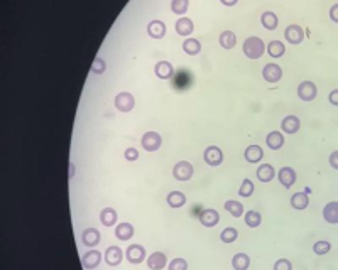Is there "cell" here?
Segmentation results:
<instances>
[{
  "mask_svg": "<svg viewBox=\"0 0 338 270\" xmlns=\"http://www.w3.org/2000/svg\"><path fill=\"white\" fill-rule=\"evenodd\" d=\"M124 157H126L127 160H130V162H134V160H137V159H139V152H137V149H134V147H128V149H126V154H124Z\"/></svg>",
  "mask_w": 338,
  "mask_h": 270,
  "instance_id": "obj_42",
  "label": "cell"
},
{
  "mask_svg": "<svg viewBox=\"0 0 338 270\" xmlns=\"http://www.w3.org/2000/svg\"><path fill=\"white\" fill-rule=\"evenodd\" d=\"M330 103L338 107V90H333L332 93H330Z\"/></svg>",
  "mask_w": 338,
  "mask_h": 270,
  "instance_id": "obj_45",
  "label": "cell"
},
{
  "mask_svg": "<svg viewBox=\"0 0 338 270\" xmlns=\"http://www.w3.org/2000/svg\"><path fill=\"white\" fill-rule=\"evenodd\" d=\"M286 41H289L291 44H301L304 39V31L299 27V25H289L284 32Z\"/></svg>",
  "mask_w": 338,
  "mask_h": 270,
  "instance_id": "obj_10",
  "label": "cell"
},
{
  "mask_svg": "<svg viewBox=\"0 0 338 270\" xmlns=\"http://www.w3.org/2000/svg\"><path fill=\"white\" fill-rule=\"evenodd\" d=\"M238 194L244 196V198H249V196L254 194V182L251 179H244V182H242L240 186V191H238Z\"/></svg>",
  "mask_w": 338,
  "mask_h": 270,
  "instance_id": "obj_37",
  "label": "cell"
},
{
  "mask_svg": "<svg viewBox=\"0 0 338 270\" xmlns=\"http://www.w3.org/2000/svg\"><path fill=\"white\" fill-rule=\"evenodd\" d=\"M260 221H262V218H260V213H257V211L251 210L245 213V225L251 226V228H257L260 225Z\"/></svg>",
  "mask_w": 338,
  "mask_h": 270,
  "instance_id": "obj_34",
  "label": "cell"
},
{
  "mask_svg": "<svg viewBox=\"0 0 338 270\" xmlns=\"http://www.w3.org/2000/svg\"><path fill=\"white\" fill-rule=\"evenodd\" d=\"M141 144L148 152H154V151H157V149L161 147V144H163V138H161V135L157 132H148V134L142 135Z\"/></svg>",
  "mask_w": 338,
  "mask_h": 270,
  "instance_id": "obj_4",
  "label": "cell"
},
{
  "mask_svg": "<svg viewBox=\"0 0 338 270\" xmlns=\"http://www.w3.org/2000/svg\"><path fill=\"white\" fill-rule=\"evenodd\" d=\"M225 210L229 211L233 218H238V216H242V214H244V206H242V203L233 201V199H232V201L225 203Z\"/></svg>",
  "mask_w": 338,
  "mask_h": 270,
  "instance_id": "obj_33",
  "label": "cell"
},
{
  "mask_svg": "<svg viewBox=\"0 0 338 270\" xmlns=\"http://www.w3.org/2000/svg\"><path fill=\"white\" fill-rule=\"evenodd\" d=\"M328 162H330V166H332L333 169L338 171V151H335V152H332V154H330Z\"/></svg>",
  "mask_w": 338,
  "mask_h": 270,
  "instance_id": "obj_43",
  "label": "cell"
},
{
  "mask_svg": "<svg viewBox=\"0 0 338 270\" xmlns=\"http://www.w3.org/2000/svg\"><path fill=\"white\" fill-rule=\"evenodd\" d=\"M301 127V120L296 115H288L284 116V120L281 122V129L284 130V134H296Z\"/></svg>",
  "mask_w": 338,
  "mask_h": 270,
  "instance_id": "obj_14",
  "label": "cell"
},
{
  "mask_svg": "<svg viewBox=\"0 0 338 270\" xmlns=\"http://www.w3.org/2000/svg\"><path fill=\"white\" fill-rule=\"evenodd\" d=\"M220 2H222L223 5H227V7H232V5H235V3L238 2V0H220Z\"/></svg>",
  "mask_w": 338,
  "mask_h": 270,
  "instance_id": "obj_46",
  "label": "cell"
},
{
  "mask_svg": "<svg viewBox=\"0 0 338 270\" xmlns=\"http://www.w3.org/2000/svg\"><path fill=\"white\" fill-rule=\"evenodd\" d=\"M323 218H325L326 223H332V225L338 223V203L337 201L326 204L325 210H323Z\"/></svg>",
  "mask_w": 338,
  "mask_h": 270,
  "instance_id": "obj_18",
  "label": "cell"
},
{
  "mask_svg": "<svg viewBox=\"0 0 338 270\" xmlns=\"http://www.w3.org/2000/svg\"><path fill=\"white\" fill-rule=\"evenodd\" d=\"M205 162L208 164V166H220V164L223 162V152L220 151L216 145H210V147L205 151Z\"/></svg>",
  "mask_w": 338,
  "mask_h": 270,
  "instance_id": "obj_7",
  "label": "cell"
},
{
  "mask_svg": "<svg viewBox=\"0 0 338 270\" xmlns=\"http://www.w3.org/2000/svg\"><path fill=\"white\" fill-rule=\"evenodd\" d=\"M122 257H124V253H122V250H120L119 247L112 245V247L106 248V251H105V262L110 265V267H115V265H119L120 262H122Z\"/></svg>",
  "mask_w": 338,
  "mask_h": 270,
  "instance_id": "obj_11",
  "label": "cell"
},
{
  "mask_svg": "<svg viewBox=\"0 0 338 270\" xmlns=\"http://www.w3.org/2000/svg\"><path fill=\"white\" fill-rule=\"evenodd\" d=\"M330 250H332V243H328V242H317L313 245V251L317 255H325V253H328Z\"/></svg>",
  "mask_w": 338,
  "mask_h": 270,
  "instance_id": "obj_39",
  "label": "cell"
},
{
  "mask_svg": "<svg viewBox=\"0 0 338 270\" xmlns=\"http://www.w3.org/2000/svg\"><path fill=\"white\" fill-rule=\"evenodd\" d=\"M249 265H251V258L245 253H237L232 258V267L235 270H247Z\"/></svg>",
  "mask_w": 338,
  "mask_h": 270,
  "instance_id": "obj_29",
  "label": "cell"
},
{
  "mask_svg": "<svg viewBox=\"0 0 338 270\" xmlns=\"http://www.w3.org/2000/svg\"><path fill=\"white\" fill-rule=\"evenodd\" d=\"M266 142H267V145H269V149L277 151V149H281L282 145H284V135H282L281 132H271L269 135H267Z\"/></svg>",
  "mask_w": 338,
  "mask_h": 270,
  "instance_id": "obj_25",
  "label": "cell"
},
{
  "mask_svg": "<svg viewBox=\"0 0 338 270\" xmlns=\"http://www.w3.org/2000/svg\"><path fill=\"white\" fill-rule=\"evenodd\" d=\"M134 105H135L134 96H132L130 93H127V91H122V93H119L115 96V107H117V110L127 113V112H130L132 108H134Z\"/></svg>",
  "mask_w": 338,
  "mask_h": 270,
  "instance_id": "obj_5",
  "label": "cell"
},
{
  "mask_svg": "<svg viewBox=\"0 0 338 270\" xmlns=\"http://www.w3.org/2000/svg\"><path fill=\"white\" fill-rule=\"evenodd\" d=\"M317 93H318L317 85L311 81H303L297 86V96L303 101H313L317 98Z\"/></svg>",
  "mask_w": 338,
  "mask_h": 270,
  "instance_id": "obj_3",
  "label": "cell"
},
{
  "mask_svg": "<svg viewBox=\"0 0 338 270\" xmlns=\"http://www.w3.org/2000/svg\"><path fill=\"white\" fill-rule=\"evenodd\" d=\"M188 7H190L188 0H172V2H171V10L174 14H178V16H183V14H186Z\"/></svg>",
  "mask_w": 338,
  "mask_h": 270,
  "instance_id": "obj_35",
  "label": "cell"
},
{
  "mask_svg": "<svg viewBox=\"0 0 338 270\" xmlns=\"http://www.w3.org/2000/svg\"><path fill=\"white\" fill-rule=\"evenodd\" d=\"M200 221L203 226L207 228H213V226L218 225L220 221V214L216 210H203V213L200 214Z\"/></svg>",
  "mask_w": 338,
  "mask_h": 270,
  "instance_id": "obj_12",
  "label": "cell"
},
{
  "mask_svg": "<svg viewBox=\"0 0 338 270\" xmlns=\"http://www.w3.org/2000/svg\"><path fill=\"white\" fill-rule=\"evenodd\" d=\"M148 32L150 38H154V39L164 38V34H166V24H164L163 20H150L148 25Z\"/></svg>",
  "mask_w": 338,
  "mask_h": 270,
  "instance_id": "obj_17",
  "label": "cell"
},
{
  "mask_svg": "<svg viewBox=\"0 0 338 270\" xmlns=\"http://www.w3.org/2000/svg\"><path fill=\"white\" fill-rule=\"evenodd\" d=\"M164 265H166V255L163 251H154V253L149 255L148 267L150 270H163Z\"/></svg>",
  "mask_w": 338,
  "mask_h": 270,
  "instance_id": "obj_16",
  "label": "cell"
},
{
  "mask_svg": "<svg viewBox=\"0 0 338 270\" xmlns=\"http://www.w3.org/2000/svg\"><path fill=\"white\" fill-rule=\"evenodd\" d=\"M126 258L130 264H135L139 265L141 262H144L146 258V250L142 245H130L126 250Z\"/></svg>",
  "mask_w": 338,
  "mask_h": 270,
  "instance_id": "obj_6",
  "label": "cell"
},
{
  "mask_svg": "<svg viewBox=\"0 0 338 270\" xmlns=\"http://www.w3.org/2000/svg\"><path fill=\"white\" fill-rule=\"evenodd\" d=\"M277 16H275L274 12H264L262 16H260V24L264 25L266 29H269V31H274L275 27H277Z\"/></svg>",
  "mask_w": 338,
  "mask_h": 270,
  "instance_id": "obj_30",
  "label": "cell"
},
{
  "mask_svg": "<svg viewBox=\"0 0 338 270\" xmlns=\"http://www.w3.org/2000/svg\"><path fill=\"white\" fill-rule=\"evenodd\" d=\"M237 236H238V231L235 228H225L223 230L222 233H220V240H222L223 243H233L235 240H237Z\"/></svg>",
  "mask_w": 338,
  "mask_h": 270,
  "instance_id": "obj_36",
  "label": "cell"
},
{
  "mask_svg": "<svg viewBox=\"0 0 338 270\" xmlns=\"http://www.w3.org/2000/svg\"><path fill=\"white\" fill-rule=\"evenodd\" d=\"M172 73H174V68H172L171 63H168V61H159V63L156 64V75H157V78L169 79L172 76Z\"/></svg>",
  "mask_w": 338,
  "mask_h": 270,
  "instance_id": "obj_22",
  "label": "cell"
},
{
  "mask_svg": "<svg viewBox=\"0 0 338 270\" xmlns=\"http://www.w3.org/2000/svg\"><path fill=\"white\" fill-rule=\"evenodd\" d=\"M186 203V196L181 191H172L168 194V204L171 208H181Z\"/></svg>",
  "mask_w": 338,
  "mask_h": 270,
  "instance_id": "obj_31",
  "label": "cell"
},
{
  "mask_svg": "<svg viewBox=\"0 0 338 270\" xmlns=\"http://www.w3.org/2000/svg\"><path fill=\"white\" fill-rule=\"evenodd\" d=\"M100 220L104 226H113L117 223V211L113 208H105L100 213Z\"/></svg>",
  "mask_w": 338,
  "mask_h": 270,
  "instance_id": "obj_27",
  "label": "cell"
},
{
  "mask_svg": "<svg viewBox=\"0 0 338 270\" xmlns=\"http://www.w3.org/2000/svg\"><path fill=\"white\" fill-rule=\"evenodd\" d=\"M100 260H102L100 251H98V250H90V251H86V253L83 255L82 264H83L84 269L93 270L95 267H98V265H100Z\"/></svg>",
  "mask_w": 338,
  "mask_h": 270,
  "instance_id": "obj_9",
  "label": "cell"
},
{
  "mask_svg": "<svg viewBox=\"0 0 338 270\" xmlns=\"http://www.w3.org/2000/svg\"><path fill=\"white\" fill-rule=\"evenodd\" d=\"M183 51H185L186 54H190V56H196V54H200L201 51V44L198 39H186L185 42H183Z\"/></svg>",
  "mask_w": 338,
  "mask_h": 270,
  "instance_id": "obj_28",
  "label": "cell"
},
{
  "mask_svg": "<svg viewBox=\"0 0 338 270\" xmlns=\"http://www.w3.org/2000/svg\"><path fill=\"white\" fill-rule=\"evenodd\" d=\"M100 238H102V235H100V231H98L97 228H86L83 231V235H82V240H83V243L86 247L98 245V243H100Z\"/></svg>",
  "mask_w": 338,
  "mask_h": 270,
  "instance_id": "obj_15",
  "label": "cell"
},
{
  "mask_svg": "<svg viewBox=\"0 0 338 270\" xmlns=\"http://www.w3.org/2000/svg\"><path fill=\"white\" fill-rule=\"evenodd\" d=\"M176 32H178L179 36H190L191 32H193V20L188 19V17H181V19L176 20V25H174Z\"/></svg>",
  "mask_w": 338,
  "mask_h": 270,
  "instance_id": "obj_19",
  "label": "cell"
},
{
  "mask_svg": "<svg viewBox=\"0 0 338 270\" xmlns=\"http://www.w3.org/2000/svg\"><path fill=\"white\" fill-rule=\"evenodd\" d=\"M115 236L119 240H122V242H127V240H130L132 236H134V226H132L130 223H120V225H117Z\"/></svg>",
  "mask_w": 338,
  "mask_h": 270,
  "instance_id": "obj_21",
  "label": "cell"
},
{
  "mask_svg": "<svg viewBox=\"0 0 338 270\" xmlns=\"http://www.w3.org/2000/svg\"><path fill=\"white\" fill-rule=\"evenodd\" d=\"M105 68H106L105 61L102 59V58H95L93 64H91V73H93V75H104Z\"/></svg>",
  "mask_w": 338,
  "mask_h": 270,
  "instance_id": "obj_38",
  "label": "cell"
},
{
  "mask_svg": "<svg viewBox=\"0 0 338 270\" xmlns=\"http://www.w3.org/2000/svg\"><path fill=\"white\" fill-rule=\"evenodd\" d=\"M218 42L223 49H232V47H235V44H237V36H235L232 31H223L218 38Z\"/></svg>",
  "mask_w": 338,
  "mask_h": 270,
  "instance_id": "obj_23",
  "label": "cell"
},
{
  "mask_svg": "<svg viewBox=\"0 0 338 270\" xmlns=\"http://www.w3.org/2000/svg\"><path fill=\"white\" fill-rule=\"evenodd\" d=\"M172 176L178 181H190L193 177V166L186 160H181L172 167Z\"/></svg>",
  "mask_w": 338,
  "mask_h": 270,
  "instance_id": "obj_2",
  "label": "cell"
},
{
  "mask_svg": "<svg viewBox=\"0 0 338 270\" xmlns=\"http://www.w3.org/2000/svg\"><path fill=\"white\" fill-rule=\"evenodd\" d=\"M267 53L273 58H281L286 53V47L281 41H271L269 46H267Z\"/></svg>",
  "mask_w": 338,
  "mask_h": 270,
  "instance_id": "obj_32",
  "label": "cell"
},
{
  "mask_svg": "<svg viewBox=\"0 0 338 270\" xmlns=\"http://www.w3.org/2000/svg\"><path fill=\"white\" fill-rule=\"evenodd\" d=\"M274 270H293V265L289 260H286V258H281V260H277L274 264Z\"/></svg>",
  "mask_w": 338,
  "mask_h": 270,
  "instance_id": "obj_41",
  "label": "cell"
},
{
  "mask_svg": "<svg viewBox=\"0 0 338 270\" xmlns=\"http://www.w3.org/2000/svg\"><path fill=\"white\" fill-rule=\"evenodd\" d=\"M245 159L247 162H260V159L264 157V151L259 147V145H249L245 149Z\"/></svg>",
  "mask_w": 338,
  "mask_h": 270,
  "instance_id": "obj_24",
  "label": "cell"
},
{
  "mask_svg": "<svg viewBox=\"0 0 338 270\" xmlns=\"http://www.w3.org/2000/svg\"><path fill=\"white\" fill-rule=\"evenodd\" d=\"M274 176H275V171L271 164H262V166H259V169H257V179L262 182H271L274 179Z\"/></svg>",
  "mask_w": 338,
  "mask_h": 270,
  "instance_id": "obj_20",
  "label": "cell"
},
{
  "mask_svg": "<svg viewBox=\"0 0 338 270\" xmlns=\"http://www.w3.org/2000/svg\"><path fill=\"white\" fill-rule=\"evenodd\" d=\"M242 51H244V54L249 58V59H259V58L264 54V51H266V46H264L262 39L252 36V38H249L247 41L244 42Z\"/></svg>",
  "mask_w": 338,
  "mask_h": 270,
  "instance_id": "obj_1",
  "label": "cell"
},
{
  "mask_svg": "<svg viewBox=\"0 0 338 270\" xmlns=\"http://www.w3.org/2000/svg\"><path fill=\"white\" fill-rule=\"evenodd\" d=\"M308 204H310V199H308V194L306 193H296V194H293L291 198V206L295 208V210H306Z\"/></svg>",
  "mask_w": 338,
  "mask_h": 270,
  "instance_id": "obj_26",
  "label": "cell"
},
{
  "mask_svg": "<svg viewBox=\"0 0 338 270\" xmlns=\"http://www.w3.org/2000/svg\"><path fill=\"white\" fill-rule=\"evenodd\" d=\"M169 270H188V262L185 258H174L169 264Z\"/></svg>",
  "mask_w": 338,
  "mask_h": 270,
  "instance_id": "obj_40",
  "label": "cell"
},
{
  "mask_svg": "<svg viewBox=\"0 0 338 270\" xmlns=\"http://www.w3.org/2000/svg\"><path fill=\"white\" fill-rule=\"evenodd\" d=\"M277 177H279V182H281L286 189H289L296 181V173L293 167H282V169L279 171Z\"/></svg>",
  "mask_w": 338,
  "mask_h": 270,
  "instance_id": "obj_13",
  "label": "cell"
},
{
  "mask_svg": "<svg viewBox=\"0 0 338 270\" xmlns=\"http://www.w3.org/2000/svg\"><path fill=\"white\" fill-rule=\"evenodd\" d=\"M262 76H264V79H266V81L277 83L279 79L282 78V69H281V66H277V64L269 63V64H266V66H264Z\"/></svg>",
  "mask_w": 338,
  "mask_h": 270,
  "instance_id": "obj_8",
  "label": "cell"
},
{
  "mask_svg": "<svg viewBox=\"0 0 338 270\" xmlns=\"http://www.w3.org/2000/svg\"><path fill=\"white\" fill-rule=\"evenodd\" d=\"M330 17H332L333 22L338 24V3H335V5L330 9Z\"/></svg>",
  "mask_w": 338,
  "mask_h": 270,
  "instance_id": "obj_44",
  "label": "cell"
}]
</instances>
